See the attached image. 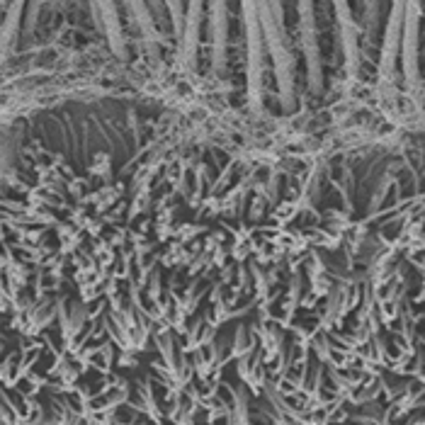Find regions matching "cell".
Wrapping results in <instances>:
<instances>
[{
  "instance_id": "6da1fadb",
  "label": "cell",
  "mask_w": 425,
  "mask_h": 425,
  "mask_svg": "<svg viewBox=\"0 0 425 425\" xmlns=\"http://www.w3.org/2000/svg\"><path fill=\"white\" fill-rule=\"evenodd\" d=\"M243 27H246V46H248V105L253 112H260L265 97V73H268V42L258 15L255 0H241Z\"/></svg>"
},
{
  "instance_id": "8992f818",
  "label": "cell",
  "mask_w": 425,
  "mask_h": 425,
  "mask_svg": "<svg viewBox=\"0 0 425 425\" xmlns=\"http://www.w3.org/2000/svg\"><path fill=\"white\" fill-rule=\"evenodd\" d=\"M209 37L214 71L221 73L226 68L228 51V0H209Z\"/></svg>"
},
{
  "instance_id": "30bf717a",
  "label": "cell",
  "mask_w": 425,
  "mask_h": 425,
  "mask_svg": "<svg viewBox=\"0 0 425 425\" xmlns=\"http://www.w3.org/2000/svg\"><path fill=\"white\" fill-rule=\"evenodd\" d=\"M168 10H170V20H173V37L180 42L182 32H185V12H187V0H165Z\"/></svg>"
},
{
  "instance_id": "5b68a950",
  "label": "cell",
  "mask_w": 425,
  "mask_h": 425,
  "mask_svg": "<svg viewBox=\"0 0 425 425\" xmlns=\"http://www.w3.org/2000/svg\"><path fill=\"white\" fill-rule=\"evenodd\" d=\"M336 20L340 27V42H343V54H345V68L350 75H355L359 66V24L353 15L350 0H333Z\"/></svg>"
},
{
  "instance_id": "52a82bcc",
  "label": "cell",
  "mask_w": 425,
  "mask_h": 425,
  "mask_svg": "<svg viewBox=\"0 0 425 425\" xmlns=\"http://www.w3.org/2000/svg\"><path fill=\"white\" fill-rule=\"evenodd\" d=\"M207 0H187L185 12V32L180 39V59L182 66L195 71L197 68V51H200V32H202V17H204Z\"/></svg>"
},
{
  "instance_id": "9c48e42d",
  "label": "cell",
  "mask_w": 425,
  "mask_h": 425,
  "mask_svg": "<svg viewBox=\"0 0 425 425\" xmlns=\"http://www.w3.org/2000/svg\"><path fill=\"white\" fill-rule=\"evenodd\" d=\"M27 2L29 0H7V2H2V7H5V20H2V59H10L12 49L17 46V39H20L22 24H24Z\"/></svg>"
},
{
  "instance_id": "7c38bea8",
  "label": "cell",
  "mask_w": 425,
  "mask_h": 425,
  "mask_svg": "<svg viewBox=\"0 0 425 425\" xmlns=\"http://www.w3.org/2000/svg\"><path fill=\"white\" fill-rule=\"evenodd\" d=\"M2 2H7V0H2Z\"/></svg>"
},
{
  "instance_id": "3957f363",
  "label": "cell",
  "mask_w": 425,
  "mask_h": 425,
  "mask_svg": "<svg viewBox=\"0 0 425 425\" xmlns=\"http://www.w3.org/2000/svg\"><path fill=\"white\" fill-rule=\"evenodd\" d=\"M421 20H423V0H406L401 64L411 90H418L421 85Z\"/></svg>"
},
{
  "instance_id": "ba28073f",
  "label": "cell",
  "mask_w": 425,
  "mask_h": 425,
  "mask_svg": "<svg viewBox=\"0 0 425 425\" xmlns=\"http://www.w3.org/2000/svg\"><path fill=\"white\" fill-rule=\"evenodd\" d=\"M122 5L129 12V17L134 20L139 34L143 37V42L151 46V51L156 56L158 54V44L163 42V32L156 24V17H153V10H151L148 0H122Z\"/></svg>"
},
{
  "instance_id": "7a4b0ae2",
  "label": "cell",
  "mask_w": 425,
  "mask_h": 425,
  "mask_svg": "<svg viewBox=\"0 0 425 425\" xmlns=\"http://www.w3.org/2000/svg\"><path fill=\"white\" fill-rule=\"evenodd\" d=\"M299 12V32H301V49L306 56V73L311 92L323 90V61L318 49V29H316V0H296Z\"/></svg>"
},
{
  "instance_id": "277c9868",
  "label": "cell",
  "mask_w": 425,
  "mask_h": 425,
  "mask_svg": "<svg viewBox=\"0 0 425 425\" xmlns=\"http://www.w3.org/2000/svg\"><path fill=\"white\" fill-rule=\"evenodd\" d=\"M88 7L95 20V27L105 34L112 54L117 59H127V39H124V29H122L117 0H88Z\"/></svg>"
},
{
  "instance_id": "8fae6325",
  "label": "cell",
  "mask_w": 425,
  "mask_h": 425,
  "mask_svg": "<svg viewBox=\"0 0 425 425\" xmlns=\"http://www.w3.org/2000/svg\"><path fill=\"white\" fill-rule=\"evenodd\" d=\"M270 2H272L275 12H277V15H280V17L284 20V0H270Z\"/></svg>"
}]
</instances>
